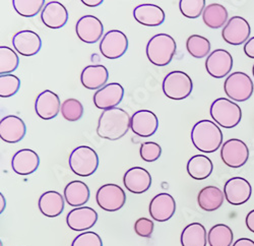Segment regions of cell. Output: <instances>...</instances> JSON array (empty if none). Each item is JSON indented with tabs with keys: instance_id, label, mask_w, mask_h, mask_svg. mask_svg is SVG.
<instances>
[{
	"instance_id": "44",
	"label": "cell",
	"mask_w": 254,
	"mask_h": 246,
	"mask_svg": "<svg viewBox=\"0 0 254 246\" xmlns=\"http://www.w3.org/2000/svg\"><path fill=\"white\" fill-rule=\"evenodd\" d=\"M245 224L246 227L248 228L249 231H251L252 233H254V210L250 211L246 218H245Z\"/></svg>"
},
{
	"instance_id": "7",
	"label": "cell",
	"mask_w": 254,
	"mask_h": 246,
	"mask_svg": "<svg viewBox=\"0 0 254 246\" xmlns=\"http://www.w3.org/2000/svg\"><path fill=\"white\" fill-rule=\"evenodd\" d=\"M224 91L227 97L236 102H245L251 98L254 85L251 77L242 71L231 73L225 80Z\"/></svg>"
},
{
	"instance_id": "45",
	"label": "cell",
	"mask_w": 254,
	"mask_h": 246,
	"mask_svg": "<svg viewBox=\"0 0 254 246\" xmlns=\"http://www.w3.org/2000/svg\"><path fill=\"white\" fill-rule=\"evenodd\" d=\"M232 246H254V241L249 238H240L233 243Z\"/></svg>"
},
{
	"instance_id": "47",
	"label": "cell",
	"mask_w": 254,
	"mask_h": 246,
	"mask_svg": "<svg viewBox=\"0 0 254 246\" xmlns=\"http://www.w3.org/2000/svg\"><path fill=\"white\" fill-rule=\"evenodd\" d=\"M0 199H1V208H0V213H3L5 209V199L2 193H0Z\"/></svg>"
},
{
	"instance_id": "15",
	"label": "cell",
	"mask_w": 254,
	"mask_h": 246,
	"mask_svg": "<svg viewBox=\"0 0 254 246\" xmlns=\"http://www.w3.org/2000/svg\"><path fill=\"white\" fill-rule=\"evenodd\" d=\"M233 68V57L224 49H217L211 52L205 60L207 73L215 78L227 76Z\"/></svg>"
},
{
	"instance_id": "21",
	"label": "cell",
	"mask_w": 254,
	"mask_h": 246,
	"mask_svg": "<svg viewBox=\"0 0 254 246\" xmlns=\"http://www.w3.org/2000/svg\"><path fill=\"white\" fill-rule=\"evenodd\" d=\"M60 110V99L56 93L45 90L38 95L35 101V111L41 119L51 120L58 115Z\"/></svg>"
},
{
	"instance_id": "6",
	"label": "cell",
	"mask_w": 254,
	"mask_h": 246,
	"mask_svg": "<svg viewBox=\"0 0 254 246\" xmlns=\"http://www.w3.org/2000/svg\"><path fill=\"white\" fill-rule=\"evenodd\" d=\"M163 93L171 100L181 101L188 98L192 93L193 83L187 73L181 70L169 72L162 84Z\"/></svg>"
},
{
	"instance_id": "29",
	"label": "cell",
	"mask_w": 254,
	"mask_h": 246,
	"mask_svg": "<svg viewBox=\"0 0 254 246\" xmlns=\"http://www.w3.org/2000/svg\"><path fill=\"white\" fill-rule=\"evenodd\" d=\"M224 199V192L219 187L213 185L203 187L197 195L198 206L205 212H215L220 209L223 206Z\"/></svg>"
},
{
	"instance_id": "34",
	"label": "cell",
	"mask_w": 254,
	"mask_h": 246,
	"mask_svg": "<svg viewBox=\"0 0 254 246\" xmlns=\"http://www.w3.org/2000/svg\"><path fill=\"white\" fill-rule=\"evenodd\" d=\"M186 49L192 57L201 59L210 52V42L200 35H191L186 41Z\"/></svg>"
},
{
	"instance_id": "35",
	"label": "cell",
	"mask_w": 254,
	"mask_h": 246,
	"mask_svg": "<svg viewBox=\"0 0 254 246\" xmlns=\"http://www.w3.org/2000/svg\"><path fill=\"white\" fill-rule=\"evenodd\" d=\"M14 10L22 16L33 17L45 6L44 0H12Z\"/></svg>"
},
{
	"instance_id": "46",
	"label": "cell",
	"mask_w": 254,
	"mask_h": 246,
	"mask_svg": "<svg viewBox=\"0 0 254 246\" xmlns=\"http://www.w3.org/2000/svg\"><path fill=\"white\" fill-rule=\"evenodd\" d=\"M81 2L90 7H96L103 3V0H81Z\"/></svg>"
},
{
	"instance_id": "43",
	"label": "cell",
	"mask_w": 254,
	"mask_h": 246,
	"mask_svg": "<svg viewBox=\"0 0 254 246\" xmlns=\"http://www.w3.org/2000/svg\"><path fill=\"white\" fill-rule=\"evenodd\" d=\"M244 53L247 57L254 59V37L250 38L244 44Z\"/></svg>"
},
{
	"instance_id": "27",
	"label": "cell",
	"mask_w": 254,
	"mask_h": 246,
	"mask_svg": "<svg viewBox=\"0 0 254 246\" xmlns=\"http://www.w3.org/2000/svg\"><path fill=\"white\" fill-rule=\"evenodd\" d=\"M64 199L65 198L58 191H46L39 198V210L42 214L48 218L58 217L64 210Z\"/></svg>"
},
{
	"instance_id": "14",
	"label": "cell",
	"mask_w": 254,
	"mask_h": 246,
	"mask_svg": "<svg viewBox=\"0 0 254 246\" xmlns=\"http://www.w3.org/2000/svg\"><path fill=\"white\" fill-rule=\"evenodd\" d=\"M123 97L124 88L118 83H110L94 94L93 101L98 109L105 111L116 108L122 102Z\"/></svg>"
},
{
	"instance_id": "10",
	"label": "cell",
	"mask_w": 254,
	"mask_h": 246,
	"mask_svg": "<svg viewBox=\"0 0 254 246\" xmlns=\"http://www.w3.org/2000/svg\"><path fill=\"white\" fill-rule=\"evenodd\" d=\"M99 48L105 58L115 60L126 53L128 49V39L123 32L111 30L103 36Z\"/></svg>"
},
{
	"instance_id": "40",
	"label": "cell",
	"mask_w": 254,
	"mask_h": 246,
	"mask_svg": "<svg viewBox=\"0 0 254 246\" xmlns=\"http://www.w3.org/2000/svg\"><path fill=\"white\" fill-rule=\"evenodd\" d=\"M140 158L145 162H155L162 155V148L155 141L143 142L139 149Z\"/></svg>"
},
{
	"instance_id": "1",
	"label": "cell",
	"mask_w": 254,
	"mask_h": 246,
	"mask_svg": "<svg viewBox=\"0 0 254 246\" xmlns=\"http://www.w3.org/2000/svg\"><path fill=\"white\" fill-rule=\"evenodd\" d=\"M130 122L131 116L121 108L105 110L98 121L97 134L104 139L118 140L128 132Z\"/></svg>"
},
{
	"instance_id": "11",
	"label": "cell",
	"mask_w": 254,
	"mask_h": 246,
	"mask_svg": "<svg viewBox=\"0 0 254 246\" xmlns=\"http://www.w3.org/2000/svg\"><path fill=\"white\" fill-rule=\"evenodd\" d=\"M251 28L247 20L242 16L231 17L222 30V37L227 44L238 46L245 44L249 40Z\"/></svg>"
},
{
	"instance_id": "16",
	"label": "cell",
	"mask_w": 254,
	"mask_h": 246,
	"mask_svg": "<svg viewBox=\"0 0 254 246\" xmlns=\"http://www.w3.org/2000/svg\"><path fill=\"white\" fill-rule=\"evenodd\" d=\"M158 127L159 119L150 110H138L131 116L130 128L138 136L150 137L157 132Z\"/></svg>"
},
{
	"instance_id": "33",
	"label": "cell",
	"mask_w": 254,
	"mask_h": 246,
	"mask_svg": "<svg viewBox=\"0 0 254 246\" xmlns=\"http://www.w3.org/2000/svg\"><path fill=\"white\" fill-rule=\"evenodd\" d=\"M234 234L232 229L225 224H217L211 227L207 234L209 246H232Z\"/></svg>"
},
{
	"instance_id": "48",
	"label": "cell",
	"mask_w": 254,
	"mask_h": 246,
	"mask_svg": "<svg viewBox=\"0 0 254 246\" xmlns=\"http://www.w3.org/2000/svg\"><path fill=\"white\" fill-rule=\"evenodd\" d=\"M252 74H253V76H254V64H253V66H252Z\"/></svg>"
},
{
	"instance_id": "13",
	"label": "cell",
	"mask_w": 254,
	"mask_h": 246,
	"mask_svg": "<svg viewBox=\"0 0 254 246\" xmlns=\"http://www.w3.org/2000/svg\"><path fill=\"white\" fill-rule=\"evenodd\" d=\"M75 32L80 41L86 44H95L102 40L104 26L94 15L81 16L75 25Z\"/></svg>"
},
{
	"instance_id": "18",
	"label": "cell",
	"mask_w": 254,
	"mask_h": 246,
	"mask_svg": "<svg viewBox=\"0 0 254 246\" xmlns=\"http://www.w3.org/2000/svg\"><path fill=\"white\" fill-rule=\"evenodd\" d=\"M12 46L18 54L30 57L40 52L42 48V40L36 32L24 30L17 32L12 37Z\"/></svg>"
},
{
	"instance_id": "2",
	"label": "cell",
	"mask_w": 254,
	"mask_h": 246,
	"mask_svg": "<svg viewBox=\"0 0 254 246\" xmlns=\"http://www.w3.org/2000/svg\"><path fill=\"white\" fill-rule=\"evenodd\" d=\"M196 150L210 154L218 151L223 145V132L216 122L207 119L196 122L190 133Z\"/></svg>"
},
{
	"instance_id": "17",
	"label": "cell",
	"mask_w": 254,
	"mask_h": 246,
	"mask_svg": "<svg viewBox=\"0 0 254 246\" xmlns=\"http://www.w3.org/2000/svg\"><path fill=\"white\" fill-rule=\"evenodd\" d=\"M149 212L153 220L161 223L167 222L176 212V201L171 194L159 193L151 200Z\"/></svg>"
},
{
	"instance_id": "3",
	"label": "cell",
	"mask_w": 254,
	"mask_h": 246,
	"mask_svg": "<svg viewBox=\"0 0 254 246\" xmlns=\"http://www.w3.org/2000/svg\"><path fill=\"white\" fill-rule=\"evenodd\" d=\"M177 45L175 40L168 34H157L146 44V56L156 66L163 67L171 62L176 54Z\"/></svg>"
},
{
	"instance_id": "12",
	"label": "cell",
	"mask_w": 254,
	"mask_h": 246,
	"mask_svg": "<svg viewBox=\"0 0 254 246\" xmlns=\"http://www.w3.org/2000/svg\"><path fill=\"white\" fill-rule=\"evenodd\" d=\"M224 194L226 200L232 206H241L251 197V184L243 177H232L225 183Z\"/></svg>"
},
{
	"instance_id": "31",
	"label": "cell",
	"mask_w": 254,
	"mask_h": 246,
	"mask_svg": "<svg viewBox=\"0 0 254 246\" xmlns=\"http://www.w3.org/2000/svg\"><path fill=\"white\" fill-rule=\"evenodd\" d=\"M182 246H206L207 234L200 223H191L183 229L180 237Z\"/></svg>"
},
{
	"instance_id": "25",
	"label": "cell",
	"mask_w": 254,
	"mask_h": 246,
	"mask_svg": "<svg viewBox=\"0 0 254 246\" xmlns=\"http://www.w3.org/2000/svg\"><path fill=\"white\" fill-rule=\"evenodd\" d=\"M133 17L137 23L145 27H159L165 22L164 10L151 3H143L137 5L133 9Z\"/></svg>"
},
{
	"instance_id": "41",
	"label": "cell",
	"mask_w": 254,
	"mask_h": 246,
	"mask_svg": "<svg viewBox=\"0 0 254 246\" xmlns=\"http://www.w3.org/2000/svg\"><path fill=\"white\" fill-rule=\"evenodd\" d=\"M71 246H103V241L97 233L88 231L77 235L73 239Z\"/></svg>"
},
{
	"instance_id": "26",
	"label": "cell",
	"mask_w": 254,
	"mask_h": 246,
	"mask_svg": "<svg viewBox=\"0 0 254 246\" xmlns=\"http://www.w3.org/2000/svg\"><path fill=\"white\" fill-rule=\"evenodd\" d=\"M109 71L104 65H88L80 74V83L88 90H100L107 84Z\"/></svg>"
},
{
	"instance_id": "9",
	"label": "cell",
	"mask_w": 254,
	"mask_h": 246,
	"mask_svg": "<svg viewBox=\"0 0 254 246\" xmlns=\"http://www.w3.org/2000/svg\"><path fill=\"white\" fill-rule=\"evenodd\" d=\"M98 206L106 212H117L124 207L126 194L117 184L108 183L102 185L96 194Z\"/></svg>"
},
{
	"instance_id": "36",
	"label": "cell",
	"mask_w": 254,
	"mask_h": 246,
	"mask_svg": "<svg viewBox=\"0 0 254 246\" xmlns=\"http://www.w3.org/2000/svg\"><path fill=\"white\" fill-rule=\"evenodd\" d=\"M19 64V58L16 51L10 47H0V73L10 74V72L17 69Z\"/></svg>"
},
{
	"instance_id": "30",
	"label": "cell",
	"mask_w": 254,
	"mask_h": 246,
	"mask_svg": "<svg viewBox=\"0 0 254 246\" xmlns=\"http://www.w3.org/2000/svg\"><path fill=\"white\" fill-rule=\"evenodd\" d=\"M187 173L195 180H204L210 176L214 170V164L204 155H195L187 162Z\"/></svg>"
},
{
	"instance_id": "32",
	"label": "cell",
	"mask_w": 254,
	"mask_h": 246,
	"mask_svg": "<svg viewBox=\"0 0 254 246\" xmlns=\"http://www.w3.org/2000/svg\"><path fill=\"white\" fill-rule=\"evenodd\" d=\"M229 13L226 7L220 3L208 4L202 13L203 23L207 28L220 29L228 23Z\"/></svg>"
},
{
	"instance_id": "5",
	"label": "cell",
	"mask_w": 254,
	"mask_h": 246,
	"mask_svg": "<svg viewBox=\"0 0 254 246\" xmlns=\"http://www.w3.org/2000/svg\"><path fill=\"white\" fill-rule=\"evenodd\" d=\"M68 164L71 171L80 177L93 175L99 167V157L95 150L88 146L75 148L69 158Z\"/></svg>"
},
{
	"instance_id": "4",
	"label": "cell",
	"mask_w": 254,
	"mask_h": 246,
	"mask_svg": "<svg viewBox=\"0 0 254 246\" xmlns=\"http://www.w3.org/2000/svg\"><path fill=\"white\" fill-rule=\"evenodd\" d=\"M209 114L218 125L230 129L237 126L242 119L238 104L227 98H218L210 105Z\"/></svg>"
},
{
	"instance_id": "20",
	"label": "cell",
	"mask_w": 254,
	"mask_h": 246,
	"mask_svg": "<svg viewBox=\"0 0 254 246\" xmlns=\"http://www.w3.org/2000/svg\"><path fill=\"white\" fill-rule=\"evenodd\" d=\"M98 213L90 207H80L71 210L66 216V224L72 231H87L95 226Z\"/></svg>"
},
{
	"instance_id": "38",
	"label": "cell",
	"mask_w": 254,
	"mask_h": 246,
	"mask_svg": "<svg viewBox=\"0 0 254 246\" xmlns=\"http://www.w3.org/2000/svg\"><path fill=\"white\" fill-rule=\"evenodd\" d=\"M205 0H180L179 8L181 13L190 19L199 17L205 9Z\"/></svg>"
},
{
	"instance_id": "42",
	"label": "cell",
	"mask_w": 254,
	"mask_h": 246,
	"mask_svg": "<svg viewBox=\"0 0 254 246\" xmlns=\"http://www.w3.org/2000/svg\"><path fill=\"white\" fill-rule=\"evenodd\" d=\"M154 222L147 218H139L134 223V232L143 238H150L154 232Z\"/></svg>"
},
{
	"instance_id": "37",
	"label": "cell",
	"mask_w": 254,
	"mask_h": 246,
	"mask_svg": "<svg viewBox=\"0 0 254 246\" xmlns=\"http://www.w3.org/2000/svg\"><path fill=\"white\" fill-rule=\"evenodd\" d=\"M61 114L67 121L74 122L83 115V106L76 99H67L61 104Z\"/></svg>"
},
{
	"instance_id": "24",
	"label": "cell",
	"mask_w": 254,
	"mask_h": 246,
	"mask_svg": "<svg viewBox=\"0 0 254 246\" xmlns=\"http://www.w3.org/2000/svg\"><path fill=\"white\" fill-rule=\"evenodd\" d=\"M40 165L39 155L30 149L17 151L11 159V168L18 175H30L37 171Z\"/></svg>"
},
{
	"instance_id": "28",
	"label": "cell",
	"mask_w": 254,
	"mask_h": 246,
	"mask_svg": "<svg viewBox=\"0 0 254 246\" xmlns=\"http://www.w3.org/2000/svg\"><path fill=\"white\" fill-rule=\"evenodd\" d=\"M90 188L86 183L73 180L69 182L64 188V198L70 207L80 208L90 199Z\"/></svg>"
},
{
	"instance_id": "23",
	"label": "cell",
	"mask_w": 254,
	"mask_h": 246,
	"mask_svg": "<svg viewBox=\"0 0 254 246\" xmlns=\"http://www.w3.org/2000/svg\"><path fill=\"white\" fill-rule=\"evenodd\" d=\"M41 19L42 23L49 29H61L67 24L68 11L61 2L50 1L41 11Z\"/></svg>"
},
{
	"instance_id": "39",
	"label": "cell",
	"mask_w": 254,
	"mask_h": 246,
	"mask_svg": "<svg viewBox=\"0 0 254 246\" xmlns=\"http://www.w3.org/2000/svg\"><path fill=\"white\" fill-rule=\"evenodd\" d=\"M20 88V79L13 74L0 75V97L9 98L15 95Z\"/></svg>"
},
{
	"instance_id": "19",
	"label": "cell",
	"mask_w": 254,
	"mask_h": 246,
	"mask_svg": "<svg viewBox=\"0 0 254 246\" xmlns=\"http://www.w3.org/2000/svg\"><path fill=\"white\" fill-rule=\"evenodd\" d=\"M123 184L131 193L141 194L151 188L152 176L144 168L132 167L125 172Z\"/></svg>"
},
{
	"instance_id": "22",
	"label": "cell",
	"mask_w": 254,
	"mask_h": 246,
	"mask_svg": "<svg viewBox=\"0 0 254 246\" xmlns=\"http://www.w3.org/2000/svg\"><path fill=\"white\" fill-rule=\"evenodd\" d=\"M27 133V126L22 118L14 115L5 116L0 121V138L7 143H16Z\"/></svg>"
},
{
	"instance_id": "8",
	"label": "cell",
	"mask_w": 254,
	"mask_h": 246,
	"mask_svg": "<svg viewBox=\"0 0 254 246\" xmlns=\"http://www.w3.org/2000/svg\"><path fill=\"white\" fill-rule=\"evenodd\" d=\"M221 158L230 168H240L249 159V149L246 143L238 138L226 140L221 147Z\"/></svg>"
}]
</instances>
